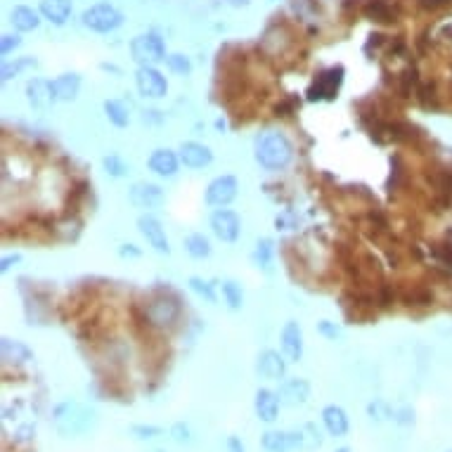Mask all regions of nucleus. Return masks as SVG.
<instances>
[{
	"mask_svg": "<svg viewBox=\"0 0 452 452\" xmlns=\"http://www.w3.org/2000/svg\"><path fill=\"white\" fill-rule=\"evenodd\" d=\"M362 14L377 24H396L405 17L403 0H367L362 5Z\"/></svg>",
	"mask_w": 452,
	"mask_h": 452,
	"instance_id": "nucleus-7",
	"label": "nucleus"
},
{
	"mask_svg": "<svg viewBox=\"0 0 452 452\" xmlns=\"http://www.w3.org/2000/svg\"><path fill=\"white\" fill-rule=\"evenodd\" d=\"M279 396V403L286 405V407H298L303 405L308 398H311V384L306 382V379H286L282 382L277 391Z\"/></svg>",
	"mask_w": 452,
	"mask_h": 452,
	"instance_id": "nucleus-13",
	"label": "nucleus"
},
{
	"mask_svg": "<svg viewBox=\"0 0 452 452\" xmlns=\"http://www.w3.org/2000/svg\"><path fill=\"white\" fill-rule=\"evenodd\" d=\"M336 452H350L348 448H339V450H336Z\"/></svg>",
	"mask_w": 452,
	"mask_h": 452,
	"instance_id": "nucleus-48",
	"label": "nucleus"
},
{
	"mask_svg": "<svg viewBox=\"0 0 452 452\" xmlns=\"http://www.w3.org/2000/svg\"><path fill=\"white\" fill-rule=\"evenodd\" d=\"M367 412H370V417H372V419H377V421H382V419H386V417H391V410H389V405H386L384 400H375V403H370Z\"/></svg>",
	"mask_w": 452,
	"mask_h": 452,
	"instance_id": "nucleus-39",
	"label": "nucleus"
},
{
	"mask_svg": "<svg viewBox=\"0 0 452 452\" xmlns=\"http://www.w3.org/2000/svg\"><path fill=\"white\" fill-rule=\"evenodd\" d=\"M279 396L275 391L270 389H258L256 391V400H254V410H256V417L265 421V424H272V421L277 419L279 414Z\"/></svg>",
	"mask_w": 452,
	"mask_h": 452,
	"instance_id": "nucleus-17",
	"label": "nucleus"
},
{
	"mask_svg": "<svg viewBox=\"0 0 452 452\" xmlns=\"http://www.w3.org/2000/svg\"><path fill=\"white\" fill-rule=\"evenodd\" d=\"M104 168H107V173H112L114 178H121V176H126V161L121 159V156L117 154H109V156H104Z\"/></svg>",
	"mask_w": 452,
	"mask_h": 452,
	"instance_id": "nucleus-35",
	"label": "nucleus"
},
{
	"mask_svg": "<svg viewBox=\"0 0 452 452\" xmlns=\"http://www.w3.org/2000/svg\"><path fill=\"white\" fill-rule=\"evenodd\" d=\"M78 88H81V78L76 74H62L53 81V92L57 102H71V99H76Z\"/></svg>",
	"mask_w": 452,
	"mask_h": 452,
	"instance_id": "nucleus-23",
	"label": "nucleus"
},
{
	"mask_svg": "<svg viewBox=\"0 0 452 452\" xmlns=\"http://www.w3.org/2000/svg\"><path fill=\"white\" fill-rule=\"evenodd\" d=\"M12 263H19V254H12V256H5L3 258V263H0V270L7 272L12 268Z\"/></svg>",
	"mask_w": 452,
	"mask_h": 452,
	"instance_id": "nucleus-45",
	"label": "nucleus"
},
{
	"mask_svg": "<svg viewBox=\"0 0 452 452\" xmlns=\"http://www.w3.org/2000/svg\"><path fill=\"white\" fill-rule=\"evenodd\" d=\"M26 97L31 102L33 109L48 112L55 102V92H53V83L43 81V78H31L26 85Z\"/></svg>",
	"mask_w": 452,
	"mask_h": 452,
	"instance_id": "nucleus-18",
	"label": "nucleus"
},
{
	"mask_svg": "<svg viewBox=\"0 0 452 452\" xmlns=\"http://www.w3.org/2000/svg\"><path fill=\"white\" fill-rule=\"evenodd\" d=\"M131 53L135 62H140V67H152V64L166 60V45L156 33H145L138 36L131 43Z\"/></svg>",
	"mask_w": 452,
	"mask_h": 452,
	"instance_id": "nucleus-5",
	"label": "nucleus"
},
{
	"mask_svg": "<svg viewBox=\"0 0 452 452\" xmlns=\"http://www.w3.org/2000/svg\"><path fill=\"white\" fill-rule=\"evenodd\" d=\"M181 161L190 168H204L213 161V152L199 142H185L181 147Z\"/></svg>",
	"mask_w": 452,
	"mask_h": 452,
	"instance_id": "nucleus-20",
	"label": "nucleus"
},
{
	"mask_svg": "<svg viewBox=\"0 0 452 452\" xmlns=\"http://www.w3.org/2000/svg\"><path fill=\"white\" fill-rule=\"evenodd\" d=\"M225 448H227V452H247V450H244V443L237 438V436H227Z\"/></svg>",
	"mask_w": 452,
	"mask_h": 452,
	"instance_id": "nucleus-44",
	"label": "nucleus"
},
{
	"mask_svg": "<svg viewBox=\"0 0 452 452\" xmlns=\"http://www.w3.org/2000/svg\"><path fill=\"white\" fill-rule=\"evenodd\" d=\"M92 419H95L92 410H88V407H83L78 403H71V400L55 407V426H57V431L62 436H67V438L85 434L90 429Z\"/></svg>",
	"mask_w": 452,
	"mask_h": 452,
	"instance_id": "nucleus-4",
	"label": "nucleus"
},
{
	"mask_svg": "<svg viewBox=\"0 0 452 452\" xmlns=\"http://www.w3.org/2000/svg\"><path fill=\"white\" fill-rule=\"evenodd\" d=\"M211 230L220 242H235L237 237H240V230H242L240 216L232 211H227V209H218L211 216Z\"/></svg>",
	"mask_w": 452,
	"mask_h": 452,
	"instance_id": "nucleus-11",
	"label": "nucleus"
},
{
	"mask_svg": "<svg viewBox=\"0 0 452 452\" xmlns=\"http://www.w3.org/2000/svg\"><path fill=\"white\" fill-rule=\"evenodd\" d=\"M131 434L135 436V438H140V441H149V438H156V436H161L163 429H159V426L135 424V426H131Z\"/></svg>",
	"mask_w": 452,
	"mask_h": 452,
	"instance_id": "nucleus-36",
	"label": "nucleus"
},
{
	"mask_svg": "<svg viewBox=\"0 0 452 452\" xmlns=\"http://www.w3.org/2000/svg\"><path fill=\"white\" fill-rule=\"evenodd\" d=\"M291 45H294V41H291V36H289V31H286L284 26H272V28H268V31H265V36H263V41H261V50L268 57L284 55Z\"/></svg>",
	"mask_w": 452,
	"mask_h": 452,
	"instance_id": "nucleus-16",
	"label": "nucleus"
},
{
	"mask_svg": "<svg viewBox=\"0 0 452 452\" xmlns=\"http://www.w3.org/2000/svg\"><path fill=\"white\" fill-rule=\"evenodd\" d=\"M185 249H188V254L192 258H209L211 256V242L199 232L190 235L188 240H185Z\"/></svg>",
	"mask_w": 452,
	"mask_h": 452,
	"instance_id": "nucleus-27",
	"label": "nucleus"
},
{
	"mask_svg": "<svg viewBox=\"0 0 452 452\" xmlns=\"http://www.w3.org/2000/svg\"><path fill=\"white\" fill-rule=\"evenodd\" d=\"M181 301H178L173 294L159 291L154 296H149L145 303H142V318H145V325L154 329H173L181 320Z\"/></svg>",
	"mask_w": 452,
	"mask_h": 452,
	"instance_id": "nucleus-3",
	"label": "nucleus"
},
{
	"mask_svg": "<svg viewBox=\"0 0 452 452\" xmlns=\"http://www.w3.org/2000/svg\"><path fill=\"white\" fill-rule=\"evenodd\" d=\"M223 298H225V303L230 311H240L242 303H244V291H242V286L232 282V279H225L223 282Z\"/></svg>",
	"mask_w": 452,
	"mask_h": 452,
	"instance_id": "nucleus-29",
	"label": "nucleus"
},
{
	"mask_svg": "<svg viewBox=\"0 0 452 452\" xmlns=\"http://www.w3.org/2000/svg\"><path fill=\"white\" fill-rule=\"evenodd\" d=\"M318 332L322 334V336H327V339H332V341H336L341 336V329L334 325V322H329V320H322L320 325H318Z\"/></svg>",
	"mask_w": 452,
	"mask_h": 452,
	"instance_id": "nucleus-40",
	"label": "nucleus"
},
{
	"mask_svg": "<svg viewBox=\"0 0 452 452\" xmlns=\"http://www.w3.org/2000/svg\"><path fill=\"white\" fill-rule=\"evenodd\" d=\"M294 109H296V99H284V102L282 104H277V117H291V114H294Z\"/></svg>",
	"mask_w": 452,
	"mask_h": 452,
	"instance_id": "nucleus-43",
	"label": "nucleus"
},
{
	"mask_svg": "<svg viewBox=\"0 0 452 452\" xmlns=\"http://www.w3.org/2000/svg\"><path fill=\"white\" fill-rule=\"evenodd\" d=\"M121 256H140V251L133 247V244H124L121 247Z\"/></svg>",
	"mask_w": 452,
	"mask_h": 452,
	"instance_id": "nucleus-46",
	"label": "nucleus"
},
{
	"mask_svg": "<svg viewBox=\"0 0 452 452\" xmlns=\"http://www.w3.org/2000/svg\"><path fill=\"white\" fill-rule=\"evenodd\" d=\"M343 83V67H329L325 71H320L318 76H315L313 85L308 88V99H313V102H320V99H334L336 92H339Z\"/></svg>",
	"mask_w": 452,
	"mask_h": 452,
	"instance_id": "nucleus-6",
	"label": "nucleus"
},
{
	"mask_svg": "<svg viewBox=\"0 0 452 452\" xmlns=\"http://www.w3.org/2000/svg\"><path fill=\"white\" fill-rule=\"evenodd\" d=\"M286 357L279 355L277 350H263L256 360V372L263 379H270V382H279L286 375Z\"/></svg>",
	"mask_w": 452,
	"mask_h": 452,
	"instance_id": "nucleus-12",
	"label": "nucleus"
},
{
	"mask_svg": "<svg viewBox=\"0 0 452 452\" xmlns=\"http://www.w3.org/2000/svg\"><path fill=\"white\" fill-rule=\"evenodd\" d=\"M12 24L19 28V31H33L36 26L41 24L38 14H36L31 7H14L12 10Z\"/></svg>",
	"mask_w": 452,
	"mask_h": 452,
	"instance_id": "nucleus-26",
	"label": "nucleus"
},
{
	"mask_svg": "<svg viewBox=\"0 0 452 452\" xmlns=\"http://www.w3.org/2000/svg\"><path fill=\"white\" fill-rule=\"evenodd\" d=\"M14 436H17V438H14L17 443H31V441H33V436H36V429H33L31 424H28V426H21L19 431L14 434Z\"/></svg>",
	"mask_w": 452,
	"mask_h": 452,
	"instance_id": "nucleus-42",
	"label": "nucleus"
},
{
	"mask_svg": "<svg viewBox=\"0 0 452 452\" xmlns=\"http://www.w3.org/2000/svg\"><path fill=\"white\" fill-rule=\"evenodd\" d=\"M272 256H275V244L272 240H261L256 244V251H254V261L261 265V268L268 270L270 263H272Z\"/></svg>",
	"mask_w": 452,
	"mask_h": 452,
	"instance_id": "nucleus-30",
	"label": "nucleus"
},
{
	"mask_svg": "<svg viewBox=\"0 0 452 452\" xmlns=\"http://www.w3.org/2000/svg\"><path fill=\"white\" fill-rule=\"evenodd\" d=\"M254 152H256V161L268 171L286 168L294 159V147H291L289 138L277 131H268V133L258 135Z\"/></svg>",
	"mask_w": 452,
	"mask_h": 452,
	"instance_id": "nucleus-2",
	"label": "nucleus"
},
{
	"mask_svg": "<svg viewBox=\"0 0 452 452\" xmlns=\"http://www.w3.org/2000/svg\"><path fill=\"white\" fill-rule=\"evenodd\" d=\"M131 202L142 206V209H154L163 204V190L152 183H138L131 190Z\"/></svg>",
	"mask_w": 452,
	"mask_h": 452,
	"instance_id": "nucleus-19",
	"label": "nucleus"
},
{
	"mask_svg": "<svg viewBox=\"0 0 452 452\" xmlns=\"http://www.w3.org/2000/svg\"><path fill=\"white\" fill-rule=\"evenodd\" d=\"M138 227L142 237L149 242V247H152L154 251H159V254H168L171 247H168V237L166 232H163L161 223L152 216H140L138 218Z\"/></svg>",
	"mask_w": 452,
	"mask_h": 452,
	"instance_id": "nucleus-15",
	"label": "nucleus"
},
{
	"mask_svg": "<svg viewBox=\"0 0 452 452\" xmlns=\"http://www.w3.org/2000/svg\"><path fill=\"white\" fill-rule=\"evenodd\" d=\"M263 452H289L286 431H265L261 438Z\"/></svg>",
	"mask_w": 452,
	"mask_h": 452,
	"instance_id": "nucleus-28",
	"label": "nucleus"
},
{
	"mask_svg": "<svg viewBox=\"0 0 452 452\" xmlns=\"http://www.w3.org/2000/svg\"><path fill=\"white\" fill-rule=\"evenodd\" d=\"M166 62H168V69L173 71V74L188 76L190 71H192V64H190V60L185 55H168Z\"/></svg>",
	"mask_w": 452,
	"mask_h": 452,
	"instance_id": "nucleus-34",
	"label": "nucleus"
},
{
	"mask_svg": "<svg viewBox=\"0 0 452 452\" xmlns=\"http://www.w3.org/2000/svg\"><path fill=\"white\" fill-rule=\"evenodd\" d=\"M121 21H124V17H121V12L117 10V7L112 5H92L90 10L83 12V24L92 28V31L97 33H107V31H114L117 26H121Z\"/></svg>",
	"mask_w": 452,
	"mask_h": 452,
	"instance_id": "nucleus-8",
	"label": "nucleus"
},
{
	"mask_svg": "<svg viewBox=\"0 0 452 452\" xmlns=\"http://www.w3.org/2000/svg\"><path fill=\"white\" fill-rule=\"evenodd\" d=\"M41 14L53 24L62 26L71 14V0H41Z\"/></svg>",
	"mask_w": 452,
	"mask_h": 452,
	"instance_id": "nucleus-25",
	"label": "nucleus"
},
{
	"mask_svg": "<svg viewBox=\"0 0 452 452\" xmlns=\"http://www.w3.org/2000/svg\"><path fill=\"white\" fill-rule=\"evenodd\" d=\"M426 26L412 41L417 60L429 64L421 76L431 78L441 95V112L452 109V3L436 14H421Z\"/></svg>",
	"mask_w": 452,
	"mask_h": 452,
	"instance_id": "nucleus-1",
	"label": "nucleus"
},
{
	"mask_svg": "<svg viewBox=\"0 0 452 452\" xmlns=\"http://www.w3.org/2000/svg\"><path fill=\"white\" fill-rule=\"evenodd\" d=\"M135 81H138V90L142 97H149V99H159L168 92V83L166 78L161 76L159 69L154 67H140L138 69V76H135Z\"/></svg>",
	"mask_w": 452,
	"mask_h": 452,
	"instance_id": "nucleus-9",
	"label": "nucleus"
},
{
	"mask_svg": "<svg viewBox=\"0 0 452 452\" xmlns=\"http://www.w3.org/2000/svg\"><path fill=\"white\" fill-rule=\"evenodd\" d=\"M104 112H107V117H109V121L114 126H119V128L128 126V109L121 102H117V99L104 102Z\"/></svg>",
	"mask_w": 452,
	"mask_h": 452,
	"instance_id": "nucleus-31",
	"label": "nucleus"
},
{
	"mask_svg": "<svg viewBox=\"0 0 452 452\" xmlns=\"http://www.w3.org/2000/svg\"><path fill=\"white\" fill-rule=\"evenodd\" d=\"M322 424H325L329 436L339 438V436L348 434V414L339 405H327L325 410H322Z\"/></svg>",
	"mask_w": 452,
	"mask_h": 452,
	"instance_id": "nucleus-21",
	"label": "nucleus"
},
{
	"mask_svg": "<svg viewBox=\"0 0 452 452\" xmlns=\"http://www.w3.org/2000/svg\"><path fill=\"white\" fill-rule=\"evenodd\" d=\"M14 48H19V38H17V36L5 33L3 38H0V53L7 55V53H12Z\"/></svg>",
	"mask_w": 452,
	"mask_h": 452,
	"instance_id": "nucleus-41",
	"label": "nucleus"
},
{
	"mask_svg": "<svg viewBox=\"0 0 452 452\" xmlns=\"http://www.w3.org/2000/svg\"><path fill=\"white\" fill-rule=\"evenodd\" d=\"M301 438H303V450H315L322 446V434L318 431L315 424H303L301 426Z\"/></svg>",
	"mask_w": 452,
	"mask_h": 452,
	"instance_id": "nucleus-33",
	"label": "nucleus"
},
{
	"mask_svg": "<svg viewBox=\"0 0 452 452\" xmlns=\"http://www.w3.org/2000/svg\"><path fill=\"white\" fill-rule=\"evenodd\" d=\"M149 168H152L156 176L173 178L178 173V156L171 152V149H156V152L149 156Z\"/></svg>",
	"mask_w": 452,
	"mask_h": 452,
	"instance_id": "nucleus-24",
	"label": "nucleus"
},
{
	"mask_svg": "<svg viewBox=\"0 0 452 452\" xmlns=\"http://www.w3.org/2000/svg\"><path fill=\"white\" fill-rule=\"evenodd\" d=\"M190 289L197 294L199 298H204L206 303H216V291H213V284H209L202 277H190Z\"/></svg>",
	"mask_w": 452,
	"mask_h": 452,
	"instance_id": "nucleus-32",
	"label": "nucleus"
},
{
	"mask_svg": "<svg viewBox=\"0 0 452 452\" xmlns=\"http://www.w3.org/2000/svg\"><path fill=\"white\" fill-rule=\"evenodd\" d=\"M237 197V178L235 176H218L216 181L206 188V204L209 206H227Z\"/></svg>",
	"mask_w": 452,
	"mask_h": 452,
	"instance_id": "nucleus-10",
	"label": "nucleus"
},
{
	"mask_svg": "<svg viewBox=\"0 0 452 452\" xmlns=\"http://www.w3.org/2000/svg\"><path fill=\"white\" fill-rule=\"evenodd\" d=\"M227 3H230V5H247L249 0H227Z\"/></svg>",
	"mask_w": 452,
	"mask_h": 452,
	"instance_id": "nucleus-47",
	"label": "nucleus"
},
{
	"mask_svg": "<svg viewBox=\"0 0 452 452\" xmlns=\"http://www.w3.org/2000/svg\"><path fill=\"white\" fill-rule=\"evenodd\" d=\"M31 360H33V353L24 346V343L17 339H3V362L5 365L21 367V365H28Z\"/></svg>",
	"mask_w": 452,
	"mask_h": 452,
	"instance_id": "nucleus-22",
	"label": "nucleus"
},
{
	"mask_svg": "<svg viewBox=\"0 0 452 452\" xmlns=\"http://www.w3.org/2000/svg\"><path fill=\"white\" fill-rule=\"evenodd\" d=\"M26 67H36V60H19L14 64H5V67H3V81H10V78H14L21 69H26Z\"/></svg>",
	"mask_w": 452,
	"mask_h": 452,
	"instance_id": "nucleus-37",
	"label": "nucleus"
},
{
	"mask_svg": "<svg viewBox=\"0 0 452 452\" xmlns=\"http://www.w3.org/2000/svg\"><path fill=\"white\" fill-rule=\"evenodd\" d=\"M282 353L289 362H298L303 357V332L298 322H286L282 329Z\"/></svg>",
	"mask_w": 452,
	"mask_h": 452,
	"instance_id": "nucleus-14",
	"label": "nucleus"
},
{
	"mask_svg": "<svg viewBox=\"0 0 452 452\" xmlns=\"http://www.w3.org/2000/svg\"><path fill=\"white\" fill-rule=\"evenodd\" d=\"M171 438H173L176 443H190L192 441V431H190V426L185 424V421H178V424L171 426Z\"/></svg>",
	"mask_w": 452,
	"mask_h": 452,
	"instance_id": "nucleus-38",
	"label": "nucleus"
}]
</instances>
